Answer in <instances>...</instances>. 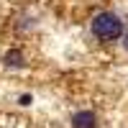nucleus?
Masks as SVG:
<instances>
[{"label":"nucleus","instance_id":"obj_1","mask_svg":"<svg viewBox=\"0 0 128 128\" xmlns=\"http://www.w3.org/2000/svg\"><path fill=\"white\" fill-rule=\"evenodd\" d=\"M90 31L95 38L100 41H118L126 31H123V20L118 13H113V10H102V13H98L92 20H90Z\"/></svg>","mask_w":128,"mask_h":128},{"label":"nucleus","instance_id":"obj_5","mask_svg":"<svg viewBox=\"0 0 128 128\" xmlns=\"http://www.w3.org/2000/svg\"><path fill=\"white\" fill-rule=\"evenodd\" d=\"M123 46H126V51H128V31L123 34Z\"/></svg>","mask_w":128,"mask_h":128},{"label":"nucleus","instance_id":"obj_4","mask_svg":"<svg viewBox=\"0 0 128 128\" xmlns=\"http://www.w3.org/2000/svg\"><path fill=\"white\" fill-rule=\"evenodd\" d=\"M31 102H34L31 95H20V105H31Z\"/></svg>","mask_w":128,"mask_h":128},{"label":"nucleus","instance_id":"obj_3","mask_svg":"<svg viewBox=\"0 0 128 128\" xmlns=\"http://www.w3.org/2000/svg\"><path fill=\"white\" fill-rule=\"evenodd\" d=\"M3 64L5 67H26V56H23V51L20 49H10V51H5V56H3Z\"/></svg>","mask_w":128,"mask_h":128},{"label":"nucleus","instance_id":"obj_2","mask_svg":"<svg viewBox=\"0 0 128 128\" xmlns=\"http://www.w3.org/2000/svg\"><path fill=\"white\" fill-rule=\"evenodd\" d=\"M72 128H98V115L92 110H80L72 115Z\"/></svg>","mask_w":128,"mask_h":128}]
</instances>
